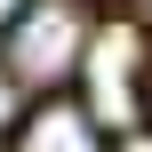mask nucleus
I'll return each mask as SVG.
<instances>
[{
    "instance_id": "2",
    "label": "nucleus",
    "mask_w": 152,
    "mask_h": 152,
    "mask_svg": "<svg viewBox=\"0 0 152 152\" xmlns=\"http://www.w3.org/2000/svg\"><path fill=\"white\" fill-rule=\"evenodd\" d=\"M16 152H104V128H96L72 96H48V104H32V112H24Z\"/></svg>"
},
{
    "instance_id": "3",
    "label": "nucleus",
    "mask_w": 152,
    "mask_h": 152,
    "mask_svg": "<svg viewBox=\"0 0 152 152\" xmlns=\"http://www.w3.org/2000/svg\"><path fill=\"white\" fill-rule=\"evenodd\" d=\"M8 112H16V88H8V80H0V128H8Z\"/></svg>"
},
{
    "instance_id": "4",
    "label": "nucleus",
    "mask_w": 152,
    "mask_h": 152,
    "mask_svg": "<svg viewBox=\"0 0 152 152\" xmlns=\"http://www.w3.org/2000/svg\"><path fill=\"white\" fill-rule=\"evenodd\" d=\"M16 8H24V0H0V32H8V16H16Z\"/></svg>"
},
{
    "instance_id": "1",
    "label": "nucleus",
    "mask_w": 152,
    "mask_h": 152,
    "mask_svg": "<svg viewBox=\"0 0 152 152\" xmlns=\"http://www.w3.org/2000/svg\"><path fill=\"white\" fill-rule=\"evenodd\" d=\"M80 48H88V8L80 0H24L8 16V64L32 88H56L80 64Z\"/></svg>"
}]
</instances>
